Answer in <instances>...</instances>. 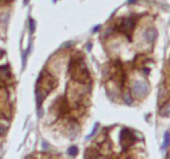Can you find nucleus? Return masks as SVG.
<instances>
[{
    "label": "nucleus",
    "mask_w": 170,
    "mask_h": 159,
    "mask_svg": "<svg viewBox=\"0 0 170 159\" xmlns=\"http://www.w3.org/2000/svg\"><path fill=\"white\" fill-rule=\"evenodd\" d=\"M0 148H1V145H0Z\"/></svg>",
    "instance_id": "14"
},
{
    "label": "nucleus",
    "mask_w": 170,
    "mask_h": 159,
    "mask_svg": "<svg viewBox=\"0 0 170 159\" xmlns=\"http://www.w3.org/2000/svg\"><path fill=\"white\" fill-rule=\"evenodd\" d=\"M123 98H124L125 102H126L127 104H131L132 100H131V98H130V96H129V94H124V96H123Z\"/></svg>",
    "instance_id": "9"
},
{
    "label": "nucleus",
    "mask_w": 170,
    "mask_h": 159,
    "mask_svg": "<svg viewBox=\"0 0 170 159\" xmlns=\"http://www.w3.org/2000/svg\"><path fill=\"white\" fill-rule=\"evenodd\" d=\"M98 126H99V123H96V124H95L94 128H93V130H92V132H91V133H90V135L87 136V139H90L91 137H93V136H94V134L96 133L97 129H98Z\"/></svg>",
    "instance_id": "8"
},
{
    "label": "nucleus",
    "mask_w": 170,
    "mask_h": 159,
    "mask_svg": "<svg viewBox=\"0 0 170 159\" xmlns=\"http://www.w3.org/2000/svg\"><path fill=\"white\" fill-rule=\"evenodd\" d=\"M133 92L136 96H143L147 92V86L145 82H137L133 86Z\"/></svg>",
    "instance_id": "2"
},
{
    "label": "nucleus",
    "mask_w": 170,
    "mask_h": 159,
    "mask_svg": "<svg viewBox=\"0 0 170 159\" xmlns=\"http://www.w3.org/2000/svg\"><path fill=\"white\" fill-rule=\"evenodd\" d=\"M160 114H162L163 116H167V115L169 114V104H165L164 110H161Z\"/></svg>",
    "instance_id": "7"
},
{
    "label": "nucleus",
    "mask_w": 170,
    "mask_h": 159,
    "mask_svg": "<svg viewBox=\"0 0 170 159\" xmlns=\"http://www.w3.org/2000/svg\"><path fill=\"white\" fill-rule=\"evenodd\" d=\"M34 29H35V22H34V20L30 19V30H31L32 33H33Z\"/></svg>",
    "instance_id": "10"
},
{
    "label": "nucleus",
    "mask_w": 170,
    "mask_h": 159,
    "mask_svg": "<svg viewBox=\"0 0 170 159\" xmlns=\"http://www.w3.org/2000/svg\"><path fill=\"white\" fill-rule=\"evenodd\" d=\"M156 36H157V33L154 29H148L147 31H145V33H144L145 39H146L148 42H153L155 38H156Z\"/></svg>",
    "instance_id": "3"
},
{
    "label": "nucleus",
    "mask_w": 170,
    "mask_h": 159,
    "mask_svg": "<svg viewBox=\"0 0 170 159\" xmlns=\"http://www.w3.org/2000/svg\"><path fill=\"white\" fill-rule=\"evenodd\" d=\"M136 2V0H128V3H134Z\"/></svg>",
    "instance_id": "13"
},
{
    "label": "nucleus",
    "mask_w": 170,
    "mask_h": 159,
    "mask_svg": "<svg viewBox=\"0 0 170 159\" xmlns=\"http://www.w3.org/2000/svg\"><path fill=\"white\" fill-rule=\"evenodd\" d=\"M134 22L132 21V20H130V19H124L123 20V22H122V28H123V30H129V29H131L132 28V26L134 25Z\"/></svg>",
    "instance_id": "4"
},
{
    "label": "nucleus",
    "mask_w": 170,
    "mask_h": 159,
    "mask_svg": "<svg viewBox=\"0 0 170 159\" xmlns=\"http://www.w3.org/2000/svg\"><path fill=\"white\" fill-rule=\"evenodd\" d=\"M100 27H101L100 25H99V26H96V27H95V29H94V32H97V30L100 29Z\"/></svg>",
    "instance_id": "12"
},
{
    "label": "nucleus",
    "mask_w": 170,
    "mask_h": 159,
    "mask_svg": "<svg viewBox=\"0 0 170 159\" xmlns=\"http://www.w3.org/2000/svg\"><path fill=\"white\" fill-rule=\"evenodd\" d=\"M68 151H69V154H70V155L75 156L78 154V148H77L76 146H72V147L69 148Z\"/></svg>",
    "instance_id": "6"
},
{
    "label": "nucleus",
    "mask_w": 170,
    "mask_h": 159,
    "mask_svg": "<svg viewBox=\"0 0 170 159\" xmlns=\"http://www.w3.org/2000/svg\"><path fill=\"white\" fill-rule=\"evenodd\" d=\"M169 144V132L166 131L165 132V136H164V142H163V145H162V149L165 150L167 148Z\"/></svg>",
    "instance_id": "5"
},
{
    "label": "nucleus",
    "mask_w": 170,
    "mask_h": 159,
    "mask_svg": "<svg viewBox=\"0 0 170 159\" xmlns=\"http://www.w3.org/2000/svg\"><path fill=\"white\" fill-rule=\"evenodd\" d=\"M134 140L135 138L133 137L131 132L129 131L127 128H124V129L121 131V144H122L123 146V149H126L128 146H130Z\"/></svg>",
    "instance_id": "1"
},
{
    "label": "nucleus",
    "mask_w": 170,
    "mask_h": 159,
    "mask_svg": "<svg viewBox=\"0 0 170 159\" xmlns=\"http://www.w3.org/2000/svg\"><path fill=\"white\" fill-rule=\"evenodd\" d=\"M6 130V128L4 127V126H0V134H2L4 131Z\"/></svg>",
    "instance_id": "11"
}]
</instances>
